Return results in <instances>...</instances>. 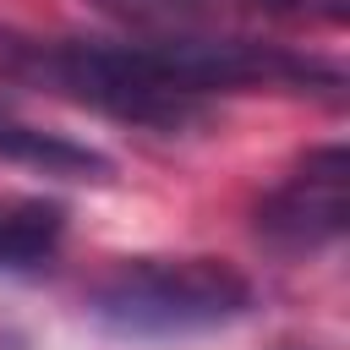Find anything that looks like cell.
Segmentation results:
<instances>
[{"label":"cell","mask_w":350,"mask_h":350,"mask_svg":"<svg viewBox=\"0 0 350 350\" xmlns=\"http://www.w3.org/2000/svg\"><path fill=\"white\" fill-rule=\"evenodd\" d=\"M252 230L279 257H312L345 241L350 230V153L345 142L312 148L279 186L252 208Z\"/></svg>","instance_id":"3"},{"label":"cell","mask_w":350,"mask_h":350,"mask_svg":"<svg viewBox=\"0 0 350 350\" xmlns=\"http://www.w3.org/2000/svg\"><path fill=\"white\" fill-rule=\"evenodd\" d=\"M0 164H22L55 180H109L115 159L98 153L93 142H77L66 131H49L27 115H16L11 104H0Z\"/></svg>","instance_id":"5"},{"label":"cell","mask_w":350,"mask_h":350,"mask_svg":"<svg viewBox=\"0 0 350 350\" xmlns=\"http://www.w3.org/2000/svg\"><path fill=\"white\" fill-rule=\"evenodd\" d=\"M0 77L60 93L82 109L142 131H191L224 93H323L345 98V71L323 55L252 38V33H137L77 38L27 33L0 22Z\"/></svg>","instance_id":"1"},{"label":"cell","mask_w":350,"mask_h":350,"mask_svg":"<svg viewBox=\"0 0 350 350\" xmlns=\"http://www.w3.org/2000/svg\"><path fill=\"white\" fill-rule=\"evenodd\" d=\"M93 5L142 33H219L230 16L345 22V0H93Z\"/></svg>","instance_id":"4"},{"label":"cell","mask_w":350,"mask_h":350,"mask_svg":"<svg viewBox=\"0 0 350 350\" xmlns=\"http://www.w3.org/2000/svg\"><path fill=\"white\" fill-rule=\"evenodd\" d=\"M82 306L109 339L159 345L241 323L257 306V284L224 257H126L82 295Z\"/></svg>","instance_id":"2"},{"label":"cell","mask_w":350,"mask_h":350,"mask_svg":"<svg viewBox=\"0 0 350 350\" xmlns=\"http://www.w3.org/2000/svg\"><path fill=\"white\" fill-rule=\"evenodd\" d=\"M66 241V208L44 197L0 202V273H38Z\"/></svg>","instance_id":"6"}]
</instances>
